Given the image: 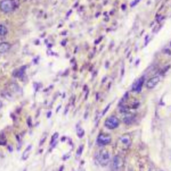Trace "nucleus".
I'll return each instance as SVG.
<instances>
[{"instance_id": "obj_9", "label": "nucleus", "mask_w": 171, "mask_h": 171, "mask_svg": "<svg viewBox=\"0 0 171 171\" xmlns=\"http://www.w3.org/2000/svg\"><path fill=\"white\" fill-rule=\"evenodd\" d=\"M31 150H32V146L30 145L25 150H24V152L23 153V156H22V159L24 160L27 159L28 158L29 155L30 154Z\"/></svg>"}, {"instance_id": "obj_8", "label": "nucleus", "mask_w": 171, "mask_h": 171, "mask_svg": "<svg viewBox=\"0 0 171 171\" xmlns=\"http://www.w3.org/2000/svg\"><path fill=\"white\" fill-rule=\"evenodd\" d=\"M120 143H122L123 146H128L130 144V139L127 136H123L120 139Z\"/></svg>"}, {"instance_id": "obj_6", "label": "nucleus", "mask_w": 171, "mask_h": 171, "mask_svg": "<svg viewBox=\"0 0 171 171\" xmlns=\"http://www.w3.org/2000/svg\"><path fill=\"white\" fill-rule=\"evenodd\" d=\"M159 80H160V79H159V77H153V78L150 79L149 81H148L147 84H146V86H147V87L149 88V89L154 88V87L157 85L158 83H159Z\"/></svg>"}, {"instance_id": "obj_11", "label": "nucleus", "mask_w": 171, "mask_h": 171, "mask_svg": "<svg viewBox=\"0 0 171 171\" xmlns=\"http://www.w3.org/2000/svg\"><path fill=\"white\" fill-rule=\"evenodd\" d=\"M18 1H19V2H21V3H22V2H25V1H27V0H18Z\"/></svg>"}, {"instance_id": "obj_4", "label": "nucleus", "mask_w": 171, "mask_h": 171, "mask_svg": "<svg viewBox=\"0 0 171 171\" xmlns=\"http://www.w3.org/2000/svg\"><path fill=\"white\" fill-rule=\"evenodd\" d=\"M123 161L119 157H114L112 161V168L114 171L118 170L123 166Z\"/></svg>"}, {"instance_id": "obj_2", "label": "nucleus", "mask_w": 171, "mask_h": 171, "mask_svg": "<svg viewBox=\"0 0 171 171\" xmlns=\"http://www.w3.org/2000/svg\"><path fill=\"white\" fill-rule=\"evenodd\" d=\"M110 161V156L108 150H103L99 155V163L102 166H107Z\"/></svg>"}, {"instance_id": "obj_7", "label": "nucleus", "mask_w": 171, "mask_h": 171, "mask_svg": "<svg viewBox=\"0 0 171 171\" xmlns=\"http://www.w3.org/2000/svg\"><path fill=\"white\" fill-rule=\"evenodd\" d=\"M11 48V44L8 42H3L0 43V53L8 52Z\"/></svg>"}, {"instance_id": "obj_3", "label": "nucleus", "mask_w": 171, "mask_h": 171, "mask_svg": "<svg viewBox=\"0 0 171 171\" xmlns=\"http://www.w3.org/2000/svg\"><path fill=\"white\" fill-rule=\"evenodd\" d=\"M119 125V121L116 117L112 116L108 118L105 121V126L109 129L116 128Z\"/></svg>"}, {"instance_id": "obj_10", "label": "nucleus", "mask_w": 171, "mask_h": 171, "mask_svg": "<svg viewBox=\"0 0 171 171\" xmlns=\"http://www.w3.org/2000/svg\"><path fill=\"white\" fill-rule=\"evenodd\" d=\"M8 29L6 26L3 25H0V36H4L7 34Z\"/></svg>"}, {"instance_id": "obj_1", "label": "nucleus", "mask_w": 171, "mask_h": 171, "mask_svg": "<svg viewBox=\"0 0 171 171\" xmlns=\"http://www.w3.org/2000/svg\"><path fill=\"white\" fill-rule=\"evenodd\" d=\"M16 8V1L15 0H1L0 2V10L3 13H11Z\"/></svg>"}, {"instance_id": "obj_5", "label": "nucleus", "mask_w": 171, "mask_h": 171, "mask_svg": "<svg viewBox=\"0 0 171 171\" xmlns=\"http://www.w3.org/2000/svg\"><path fill=\"white\" fill-rule=\"evenodd\" d=\"M111 138L110 136H108L107 135H100L98 138V142L100 145H107L110 142Z\"/></svg>"}]
</instances>
